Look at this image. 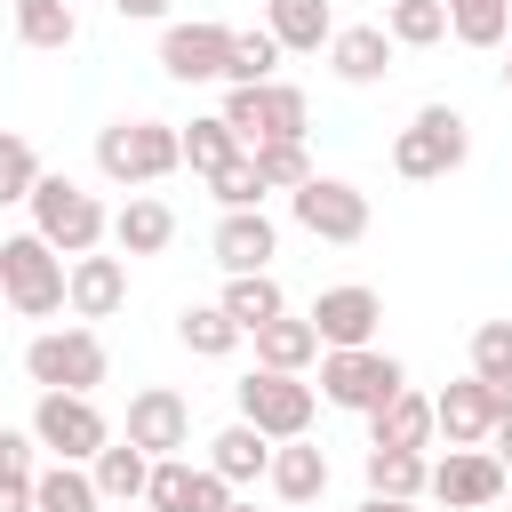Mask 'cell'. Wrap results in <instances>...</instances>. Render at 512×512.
<instances>
[{
	"mask_svg": "<svg viewBox=\"0 0 512 512\" xmlns=\"http://www.w3.org/2000/svg\"><path fill=\"white\" fill-rule=\"evenodd\" d=\"M272 496L280 504H320L328 496V448H312V432L304 440H272Z\"/></svg>",
	"mask_w": 512,
	"mask_h": 512,
	"instance_id": "d6986e66",
	"label": "cell"
},
{
	"mask_svg": "<svg viewBox=\"0 0 512 512\" xmlns=\"http://www.w3.org/2000/svg\"><path fill=\"white\" fill-rule=\"evenodd\" d=\"M16 40H24V48H40V56H64V48L80 40L72 0H16Z\"/></svg>",
	"mask_w": 512,
	"mask_h": 512,
	"instance_id": "4dcf8cb0",
	"label": "cell"
},
{
	"mask_svg": "<svg viewBox=\"0 0 512 512\" xmlns=\"http://www.w3.org/2000/svg\"><path fill=\"white\" fill-rule=\"evenodd\" d=\"M168 240H176V208L160 192H128V208L112 216V248L120 256H168Z\"/></svg>",
	"mask_w": 512,
	"mask_h": 512,
	"instance_id": "ffe728a7",
	"label": "cell"
},
{
	"mask_svg": "<svg viewBox=\"0 0 512 512\" xmlns=\"http://www.w3.org/2000/svg\"><path fill=\"white\" fill-rule=\"evenodd\" d=\"M64 288H72L64 248H48L40 232H8L0 240V304L16 320H56L64 312Z\"/></svg>",
	"mask_w": 512,
	"mask_h": 512,
	"instance_id": "6da1fadb",
	"label": "cell"
},
{
	"mask_svg": "<svg viewBox=\"0 0 512 512\" xmlns=\"http://www.w3.org/2000/svg\"><path fill=\"white\" fill-rule=\"evenodd\" d=\"M280 40H272V24H248V32H232V56H224V88H256V80H280Z\"/></svg>",
	"mask_w": 512,
	"mask_h": 512,
	"instance_id": "1f68e13d",
	"label": "cell"
},
{
	"mask_svg": "<svg viewBox=\"0 0 512 512\" xmlns=\"http://www.w3.org/2000/svg\"><path fill=\"white\" fill-rule=\"evenodd\" d=\"M48 168H40V152H32V136H16V128H0V208H16V200H32V184H40Z\"/></svg>",
	"mask_w": 512,
	"mask_h": 512,
	"instance_id": "8d00e7d4",
	"label": "cell"
},
{
	"mask_svg": "<svg viewBox=\"0 0 512 512\" xmlns=\"http://www.w3.org/2000/svg\"><path fill=\"white\" fill-rule=\"evenodd\" d=\"M176 344H184L192 360H232V352L248 344V328H240L224 304H184V312H176Z\"/></svg>",
	"mask_w": 512,
	"mask_h": 512,
	"instance_id": "d4e9b609",
	"label": "cell"
},
{
	"mask_svg": "<svg viewBox=\"0 0 512 512\" xmlns=\"http://www.w3.org/2000/svg\"><path fill=\"white\" fill-rule=\"evenodd\" d=\"M88 472H96L104 504H120V512H128V504H144V488H152V456H144V448H136L128 432H120V440H104Z\"/></svg>",
	"mask_w": 512,
	"mask_h": 512,
	"instance_id": "cb8c5ba5",
	"label": "cell"
},
{
	"mask_svg": "<svg viewBox=\"0 0 512 512\" xmlns=\"http://www.w3.org/2000/svg\"><path fill=\"white\" fill-rule=\"evenodd\" d=\"M128 440H136L144 456H184V448H192V400H184L176 384L128 392Z\"/></svg>",
	"mask_w": 512,
	"mask_h": 512,
	"instance_id": "4fadbf2b",
	"label": "cell"
},
{
	"mask_svg": "<svg viewBox=\"0 0 512 512\" xmlns=\"http://www.w3.org/2000/svg\"><path fill=\"white\" fill-rule=\"evenodd\" d=\"M224 56H232V24H160V72L168 80H224Z\"/></svg>",
	"mask_w": 512,
	"mask_h": 512,
	"instance_id": "5bb4252c",
	"label": "cell"
},
{
	"mask_svg": "<svg viewBox=\"0 0 512 512\" xmlns=\"http://www.w3.org/2000/svg\"><path fill=\"white\" fill-rule=\"evenodd\" d=\"M288 216H296V232H312V240H328V248L368 240V192H360L352 176H304V184L288 192Z\"/></svg>",
	"mask_w": 512,
	"mask_h": 512,
	"instance_id": "ba28073f",
	"label": "cell"
},
{
	"mask_svg": "<svg viewBox=\"0 0 512 512\" xmlns=\"http://www.w3.org/2000/svg\"><path fill=\"white\" fill-rule=\"evenodd\" d=\"M376 320H384V296L368 280H336L312 296V328H320V352H344V344H376Z\"/></svg>",
	"mask_w": 512,
	"mask_h": 512,
	"instance_id": "7c38bea8",
	"label": "cell"
},
{
	"mask_svg": "<svg viewBox=\"0 0 512 512\" xmlns=\"http://www.w3.org/2000/svg\"><path fill=\"white\" fill-rule=\"evenodd\" d=\"M208 192H216V208H264V192H272V184L256 176V152H240L232 168H216V176H208Z\"/></svg>",
	"mask_w": 512,
	"mask_h": 512,
	"instance_id": "f35d334b",
	"label": "cell"
},
{
	"mask_svg": "<svg viewBox=\"0 0 512 512\" xmlns=\"http://www.w3.org/2000/svg\"><path fill=\"white\" fill-rule=\"evenodd\" d=\"M168 8H176V0H112L120 24H168Z\"/></svg>",
	"mask_w": 512,
	"mask_h": 512,
	"instance_id": "60d3db41",
	"label": "cell"
},
{
	"mask_svg": "<svg viewBox=\"0 0 512 512\" xmlns=\"http://www.w3.org/2000/svg\"><path fill=\"white\" fill-rule=\"evenodd\" d=\"M432 432H440V424H432V400H424L416 384L392 392V400L368 416V448H432Z\"/></svg>",
	"mask_w": 512,
	"mask_h": 512,
	"instance_id": "603a6c76",
	"label": "cell"
},
{
	"mask_svg": "<svg viewBox=\"0 0 512 512\" xmlns=\"http://www.w3.org/2000/svg\"><path fill=\"white\" fill-rule=\"evenodd\" d=\"M208 464H216L232 488H248V480H264V472H272V440L240 416V424H224V432L208 440Z\"/></svg>",
	"mask_w": 512,
	"mask_h": 512,
	"instance_id": "484cf974",
	"label": "cell"
},
{
	"mask_svg": "<svg viewBox=\"0 0 512 512\" xmlns=\"http://www.w3.org/2000/svg\"><path fill=\"white\" fill-rule=\"evenodd\" d=\"M384 32L400 48H440L448 40V0H384Z\"/></svg>",
	"mask_w": 512,
	"mask_h": 512,
	"instance_id": "e575fe53",
	"label": "cell"
},
{
	"mask_svg": "<svg viewBox=\"0 0 512 512\" xmlns=\"http://www.w3.org/2000/svg\"><path fill=\"white\" fill-rule=\"evenodd\" d=\"M472 160V120L456 112V104H416V120L392 136V168L408 176V184H440V176H456Z\"/></svg>",
	"mask_w": 512,
	"mask_h": 512,
	"instance_id": "3957f363",
	"label": "cell"
},
{
	"mask_svg": "<svg viewBox=\"0 0 512 512\" xmlns=\"http://www.w3.org/2000/svg\"><path fill=\"white\" fill-rule=\"evenodd\" d=\"M392 392H408V368H400L384 344L320 352V400H328V408H344V416H376Z\"/></svg>",
	"mask_w": 512,
	"mask_h": 512,
	"instance_id": "8992f818",
	"label": "cell"
},
{
	"mask_svg": "<svg viewBox=\"0 0 512 512\" xmlns=\"http://www.w3.org/2000/svg\"><path fill=\"white\" fill-rule=\"evenodd\" d=\"M120 304H128V256H104V248L72 256V288H64V312H72V320H112Z\"/></svg>",
	"mask_w": 512,
	"mask_h": 512,
	"instance_id": "2e32d148",
	"label": "cell"
},
{
	"mask_svg": "<svg viewBox=\"0 0 512 512\" xmlns=\"http://www.w3.org/2000/svg\"><path fill=\"white\" fill-rule=\"evenodd\" d=\"M392 32L384 24H336V40H328V72L344 80V88H376L384 72H392Z\"/></svg>",
	"mask_w": 512,
	"mask_h": 512,
	"instance_id": "ac0fdd59",
	"label": "cell"
},
{
	"mask_svg": "<svg viewBox=\"0 0 512 512\" xmlns=\"http://www.w3.org/2000/svg\"><path fill=\"white\" fill-rule=\"evenodd\" d=\"M232 512H256V504H240V496H232Z\"/></svg>",
	"mask_w": 512,
	"mask_h": 512,
	"instance_id": "f6af8a7d",
	"label": "cell"
},
{
	"mask_svg": "<svg viewBox=\"0 0 512 512\" xmlns=\"http://www.w3.org/2000/svg\"><path fill=\"white\" fill-rule=\"evenodd\" d=\"M24 208H32V232H40L48 248H64V256H88V248H104V240H112L104 200H96L88 184H72V176H40Z\"/></svg>",
	"mask_w": 512,
	"mask_h": 512,
	"instance_id": "5b68a950",
	"label": "cell"
},
{
	"mask_svg": "<svg viewBox=\"0 0 512 512\" xmlns=\"http://www.w3.org/2000/svg\"><path fill=\"white\" fill-rule=\"evenodd\" d=\"M488 448L504 456V472H512V416H496V432H488Z\"/></svg>",
	"mask_w": 512,
	"mask_h": 512,
	"instance_id": "b9f144b4",
	"label": "cell"
},
{
	"mask_svg": "<svg viewBox=\"0 0 512 512\" xmlns=\"http://www.w3.org/2000/svg\"><path fill=\"white\" fill-rule=\"evenodd\" d=\"M504 512H512V488H504Z\"/></svg>",
	"mask_w": 512,
	"mask_h": 512,
	"instance_id": "bcb514c9",
	"label": "cell"
},
{
	"mask_svg": "<svg viewBox=\"0 0 512 512\" xmlns=\"http://www.w3.org/2000/svg\"><path fill=\"white\" fill-rule=\"evenodd\" d=\"M312 360H320V328H312V312H280V320L256 328V368H288V376H304Z\"/></svg>",
	"mask_w": 512,
	"mask_h": 512,
	"instance_id": "7402d4cb",
	"label": "cell"
},
{
	"mask_svg": "<svg viewBox=\"0 0 512 512\" xmlns=\"http://www.w3.org/2000/svg\"><path fill=\"white\" fill-rule=\"evenodd\" d=\"M424 488H432L424 448H368V496H400V504H416Z\"/></svg>",
	"mask_w": 512,
	"mask_h": 512,
	"instance_id": "f546056e",
	"label": "cell"
},
{
	"mask_svg": "<svg viewBox=\"0 0 512 512\" xmlns=\"http://www.w3.org/2000/svg\"><path fill=\"white\" fill-rule=\"evenodd\" d=\"M32 512H104V488H96V472L88 464H40V480H32Z\"/></svg>",
	"mask_w": 512,
	"mask_h": 512,
	"instance_id": "4316f807",
	"label": "cell"
},
{
	"mask_svg": "<svg viewBox=\"0 0 512 512\" xmlns=\"http://www.w3.org/2000/svg\"><path fill=\"white\" fill-rule=\"evenodd\" d=\"M264 24H272V40L288 56H320L336 40V8L328 0H264Z\"/></svg>",
	"mask_w": 512,
	"mask_h": 512,
	"instance_id": "44dd1931",
	"label": "cell"
},
{
	"mask_svg": "<svg viewBox=\"0 0 512 512\" xmlns=\"http://www.w3.org/2000/svg\"><path fill=\"white\" fill-rule=\"evenodd\" d=\"M360 512H384V496H368V504H360Z\"/></svg>",
	"mask_w": 512,
	"mask_h": 512,
	"instance_id": "ee69618b",
	"label": "cell"
},
{
	"mask_svg": "<svg viewBox=\"0 0 512 512\" xmlns=\"http://www.w3.org/2000/svg\"><path fill=\"white\" fill-rule=\"evenodd\" d=\"M24 376H32L40 392H96V384L112 376V352H104L96 320H72V328H40V336L24 344Z\"/></svg>",
	"mask_w": 512,
	"mask_h": 512,
	"instance_id": "277c9868",
	"label": "cell"
},
{
	"mask_svg": "<svg viewBox=\"0 0 512 512\" xmlns=\"http://www.w3.org/2000/svg\"><path fill=\"white\" fill-rule=\"evenodd\" d=\"M216 304L256 336L264 320H280V312H288V288H280L272 272H224V296H216Z\"/></svg>",
	"mask_w": 512,
	"mask_h": 512,
	"instance_id": "83f0119b",
	"label": "cell"
},
{
	"mask_svg": "<svg viewBox=\"0 0 512 512\" xmlns=\"http://www.w3.org/2000/svg\"><path fill=\"white\" fill-rule=\"evenodd\" d=\"M96 168L112 184L144 192V184L184 168V128L176 120H112V128H96Z\"/></svg>",
	"mask_w": 512,
	"mask_h": 512,
	"instance_id": "7a4b0ae2",
	"label": "cell"
},
{
	"mask_svg": "<svg viewBox=\"0 0 512 512\" xmlns=\"http://www.w3.org/2000/svg\"><path fill=\"white\" fill-rule=\"evenodd\" d=\"M256 176H264L272 192H296V184H304V176H320V168H312L304 136H272V144H256Z\"/></svg>",
	"mask_w": 512,
	"mask_h": 512,
	"instance_id": "74e56055",
	"label": "cell"
},
{
	"mask_svg": "<svg viewBox=\"0 0 512 512\" xmlns=\"http://www.w3.org/2000/svg\"><path fill=\"white\" fill-rule=\"evenodd\" d=\"M232 400H240V416H248L264 440H304L312 416H320V384H304V376H288V368H248V376L232 384Z\"/></svg>",
	"mask_w": 512,
	"mask_h": 512,
	"instance_id": "52a82bcc",
	"label": "cell"
},
{
	"mask_svg": "<svg viewBox=\"0 0 512 512\" xmlns=\"http://www.w3.org/2000/svg\"><path fill=\"white\" fill-rule=\"evenodd\" d=\"M208 256H216L224 272H272V256H280V224H272L264 208H224L216 232H208Z\"/></svg>",
	"mask_w": 512,
	"mask_h": 512,
	"instance_id": "9a60e30c",
	"label": "cell"
},
{
	"mask_svg": "<svg viewBox=\"0 0 512 512\" xmlns=\"http://www.w3.org/2000/svg\"><path fill=\"white\" fill-rule=\"evenodd\" d=\"M32 440L48 456H64V464H96V448L112 440V424H104L96 392H40L32 400Z\"/></svg>",
	"mask_w": 512,
	"mask_h": 512,
	"instance_id": "9c48e42d",
	"label": "cell"
},
{
	"mask_svg": "<svg viewBox=\"0 0 512 512\" xmlns=\"http://www.w3.org/2000/svg\"><path fill=\"white\" fill-rule=\"evenodd\" d=\"M184 496H192V456H152L144 504H152V512H184Z\"/></svg>",
	"mask_w": 512,
	"mask_h": 512,
	"instance_id": "ab89813d",
	"label": "cell"
},
{
	"mask_svg": "<svg viewBox=\"0 0 512 512\" xmlns=\"http://www.w3.org/2000/svg\"><path fill=\"white\" fill-rule=\"evenodd\" d=\"M496 392L480 384V376H456L448 392H432V424L448 432V448H488V432H496Z\"/></svg>",
	"mask_w": 512,
	"mask_h": 512,
	"instance_id": "e0dca14e",
	"label": "cell"
},
{
	"mask_svg": "<svg viewBox=\"0 0 512 512\" xmlns=\"http://www.w3.org/2000/svg\"><path fill=\"white\" fill-rule=\"evenodd\" d=\"M504 488H512V472H504L496 448H448V456L432 464V496H440L448 512H496Z\"/></svg>",
	"mask_w": 512,
	"mask_h": 512,
	"instance_id": "8fae6325",
	"label": "cell"
},
{
	"mask_svg": "<svg viewBox=\"0 0 512 512\" xmlns=\"http://www.w3.org/2000/svg\"><path fill=\"white\" fill-rule=\"evenodd\" d=\"M504 32H512V0H448V40L504 48Z\"/></svg>",
	"mask_w": 512,
	"mask_h": 512,
	"instance_id": "d590c367",
	"label": "cell"
},
{
	"mask_svg": "<svg viewBox=\"0 0 512 512\" xmlns=\"http://www.w3.org/2000/svg\"><path fill=\"white\" fill-rule=\"evenodd\" d=\"M240 152H248V144H240V128H232L224 112H208V120L184 128V168H192V176H216V168H232Z\"/></svg>",
	"mask_w": 512,
	"mask_h": 512,
	"instance_id": "836d02e7",
	"label": "cell"
},
{
	"mask_svg": "<svg viewBox=\"0 0 512 512\" xmlns=\"http://www.w3.org/2000/svg\"><path fill=\"white\" fill-rule=\"evenodd\" d=\"M224 120L240 128V144H272V136H304L312 128V104L296 80H256V88H224Z\"/></svg>",
	"mask_w": 512,
	"mask_h": 512,
	"instance_id": "30bf717a",
	"label": "cell"
},
{
	"mask_svg": "<svg viewBox=\"0 0 512 512\" xmlns=\"http://www.w3.org/2000/svg\"><path fill=\"white\" fill-rule=\"evenodd\" d=\"M472 376L496 392V408L512 416V320H480L472 328Z\"/></svg>",
	"mask_w": 512,
	"mask_h": 512,
	"instance_id": "d6a6232c",
	"label": "cell"
},
{
	"mask_svg": "<svg viewBox=\"0 0 512 512\" xmlns=\"http://www.w3.org/2000/svg\"><path fill=\"white\" fill-rule=\"evenodd\" d=\"M504 88H512V32H504Z\"/></svg>",
	"mask_w": 512,
	"mask_h": 512,
	"instance_id": "7bdbcfd3",
	"label": "cell"
},
{
	"mask_svg": "<svg viewBox=\"0 0 512 512\" xmlns=\"http://www.w3.org/2000/svg\"><path fill=\"white\" fill-rule=\"evenodd\" d=\"M32 480H40V440L32 424H0V512H32Z\"/></svg>",
	"mask_w": 512,
	"mask_h": 512,
	"instance_id": "f1b7e54d",
	"label": "cell"
}]
</instances>
